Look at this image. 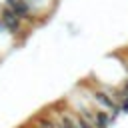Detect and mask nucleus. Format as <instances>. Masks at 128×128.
<instances>
[{"label": "nucleus", "mask_w": 128, "mask_h": 128, "mask_svg": "<svg viewBox=\"0 0 128 128\" xmlns=\"http://www.w3.org/2000/svg\"><path fill=\"white\" fill-rule=\"evenodd\" d=\"M4 6L10 8V10H12L20 20H24L28 26H40V22H38L36 16L32 14V10H30V6H28L26 0H4Z\"/></svg>", "instance_id": "f03ea898"}, {"label": "nucleus", "mask_w": 128, "mask_h": 128, "mask_svg": "<svg viewBox=\"0 0 128 128\" xmlns=\"http://www.w3.org/2000/svg\"><path fill=\"white\" fill-rule=\"evenodd\" d=\"M112 124H114V120H112L110 112L96 106V110H94V126L96 128H110Z\"/></svg>", "instance_id": "7ed1b4c3"}, {"label": "nucleus", "mask_w": 128, "mask_h": 128, "mask_svg": "<svg viewBox=\"0 0 128 128\" xmlns=\"http://www.w3.org/2000/svg\"><path fill=\"white\" fill-rule=\"evenodd\" d=\"M0 22L4 24V28L8 30V34L16 40V38H20V42H24V38L28 36V24L24 22V20H20L10 8H6L4 4L0 6Z\"/></svg>", "instance_id": "f257e3e1"}, {"label": "nucleus", "mask_w": 128, "mask_h": 128, "mask_svg": "<svg viewBox=\"0 0 128 128\" xmlns=\"http://www.w3.org/2000/svg\"><path fill=\"white\" fill-rule=\"evenodd\" d=\"M118 86H120V90H122V92H126V94H128V74L120 80V84H118Z\"/></svg>", "instance_id": "20e7f679"}]
</instances>
